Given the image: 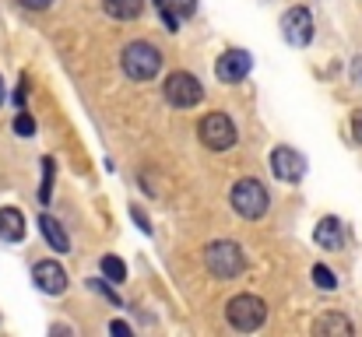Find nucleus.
<instances>
[{
  "mask_svg": "<svg viewBox=\"0 0 362 337\" xmlns=\"http://www.w3.org/2000/svg\"><path fill=\"white\" fill-rule=\"evenodd\" d=\"M204 267H208L215 278H222V281L240 278L243 267H246L243 246L233 242V239H215V242H208V246H204Z\"/></svg>",
  "mask_w": 362,
  "mask_h": 337,
  "instance_id": "obj_1",
  "label": "nucleus"
},
{
  "mask_svg": "<svg viewBox=\"0 0 362 337\" xmlns=\"http://www.w3.org/2000/svg\"><path fill=\"white\" fill-rule=\"evenodd\" d=\"M120 64H123V74H127L130 81H151V78L162 71V53H158V46L137 39V42H130V46L123 49Z\"/></svg>",
  "mask_w": 362,
  "mask_h": 337,
  "instance_id": "obj_2",
  "label": "nucleus"
},
{
  "mask_svg": "<svg viewBox=\"0 0 362 337\" xmlns=\"http://www.w3.org/2000/svg\"><path fill=\"white\" fill-rule=\"evenodd\" d=\"M229 201H233V208L240 211L243 218H250V222L264 218V215H267V208H271L267 187H264L260 179H253V176H246V179H240V183L233 187Z\"/></svg>",
  "mask_w": 362,
  "mask_h": 337,
  "instance_id": "obj_3",
  "label": "nucleus"
},
{
  "mask_svg": "<svg viewBox=\"0 0 362 337\" xmlns=\"http://www.w3.org/2000/svg\"><path fill=\"white\" fill-rule=\"evenodd\" d=\"M226 320H229V327H236L240 334H253V331L264 327L267 306H264V299H257V295H236V299H229V306H226Z\"/></svg>",
  "mask_w": 362,
  "mask_h": 337,
  "instance_id": "obj_4",
  "label": "nucleus"
},
{
  "mask_svg": "<svg viewBox=\"0 0 362 337\" xmlns=\"http://www.w3.org/2000/svg\"><path fill=\"white\" fill-rule=\"evenodd\" d=\"M162 95L173 110H194L204 99V85L190 74V71H173L162 85Z\"/></svg>",
  "mask_w": 362,
  "mask_h": 337,
  "instance_id": "obj_5",
  "label": "nucleus"
},
{
  "mask_svg": "<svg viewBox=\"0 0 362 337\" xmlns=\"http://www.w3.org/2000/svg\"><path fill=\"white\" fill-rule=\"evenodd\" d=\"M197 134H201V144L211 148V151H229L236 144V123L226 112H208L201 119Z\"/></svg>",
  "mask_w": 362,
  "mask_h": 337,
  "instance_id": "obj_6",
  "label": "nucleus"
},
{
  "mask_svg": "<svg viewBox=\"0 0 362 337\" xmlns=\"http://www.w3.org/2000/svg\"><path fill=\"white\" fill-rule=\"evenodd\" d=\"M281 35H285V42L296 46V49L310 46V42H313V14H310L306 7H288L285 18H281Z\"/></svg>",
  "mask_w": 362,
  "mask_h": 337,
  "instance_id": "obj_7",
  "label": "nucleus"
},
{
  "mask_svg": "<svg viewBox=\"0 0 362 337\" xmlns=\"http://www.w3.org/2000/svg\"><path fill=\"white\" fill-rule=\"evenodd\" d=\"M271 172L281 183H299L306 176V158L296 148H274L271 151Z\"/></svg>",
  "mask_w": 362,
  "mask_h": 337,
  "instance_id": "obj_8",
  "label": "nucleus"
},
{
  "mask_svg": "<svg viewBox=\"0 0 362 337\" xmlns=\"http://www.w3.org/2000/svg\"><path fill=\"white\" fill-rule=\"evenodd\" d=\"M250 67H253V57L246 49H226L218 57V64H215V78L222 85H236V81H243L250 74Z\"/></svg>",
  "mask_w": 362,
  "mask_h": 337,
  "instance_id": "obj_9",
  "label": "nucleus"
},
{
  "mask_svg": "<svg viewBox=\"0 0 362 337\" xmlns=\"http://www.w3.org/2000/svg\"><path fill=\"white\" fill-rule=\"evenodd\" d=\"M32 281L39 285V292L46 295H64L67 292V271L57 264V260H39L32 267Z\"/></svg>",
  "mask_w": 362,
  "mask_h": 337,
  "instance_id": "obj_10",
  "label": "nucleus"
},
{
  "mask_svg": "<svg viewBox=\"0 0 362 337\" xmlns=\"http://www.w3.org/2000/svg\"><path fill=\"white\" fill-rule=\"evenodd\" d=\"M313 334H320V337H352L356 334V327H352L349 317H341V313H327V317L313 320Z\"/></svg>",
  "mask_w": 362,
  "mask_h": 337,
  "instance_id": "obj_11",
  "label": "nucleus"
},
{
  "mask_svg": "<svg viewBox=\"0 0 362 337\" xmlns=\"http://www.w3.org/2000/svg\"><path fill=\"white\" fill-rule=\"evenodd\" d=\"M313 242L324 246V249H341V242H345L341 222H338V218H324V222L313 228Z\"/></svg>",
  "mask_w": 362,
  "mask_h": 337,
  "instance_id": "obj_12",
  "label": "nucleus"
},
{
  "mask_svg": "<svg viewBox=\"0 0 362 337\" xmlns=\"http://www.w3.org/2000/svg\"><path fill=\"white\" fill-rule=\"evenodd\" d=\"M0 239L4 242H21L25 239V215L18 208H0Z\"/></svg>",
  "mask_w": 362,
  "mask_h": 337,
  "instance_id": "obj_13",
  "label": "nucleus"
},
{
  "mask_svg": "<svg viewBox=\"0 0 362 337\" xmlns=\"http://www.w3.org/2000/svg\"><path fill=\"white\" fill-rule=\"evenodd\" d=\"M39 228H42V235H46V242L57 249V253H71V239H67V232H64V225L57 222V218H49V215H42L39 218Z\"/></svg>",
  "mask_w": 362,
  "mask_h": 337,
  "instance_id": "obj_14",
  "label": "nucleus"
},
{
  "mask_svg": "<svg viewBox=\"0 0 362 337\" xmlns=\"http://www.w3.org/2000/svg\"><path fill=\"white\" fill-rule=\"evenodd\" d=\"M103 7H106V14L117 18V21H134V18H141L144 0H103Z\"/></svg>",
  "mask_w": 362,
  "mask_h": 337,
  "instance_id": "obj_15",
  "label": "nucleus"
},
{
  "mask_svg": "<svg viewBox=\"0 0 362 337\" xmlns=\"http://www.w3.org/2000/svg\"><path fill=\"white\" fill-rule=\"evenodd\" d=\"M103 274H106V281H127V264H123L120 256H103Z\"/></svg>",
  "mask_w": 362,
  "mask_h": 337,
  "instance_id": "obj_16",
  "label": "nucleus"
},
{
  "mask_svg": "<svg viewBox=\"0 0 362 337\" xmlns=\"http://www.w3.org/2000/svg\"><path fill=\"white\" fill-rule=\"evenodd\" d=\"M53 158H42V187H39V201L42 204H49L53 197Z\"/></svg>",
  "mask_w": 362,
  "mask_h": 337,
  "instance_id": "obj_17",
  "label": "nucleus"
},
{
  "mask_svg": "<svg viewBox=\"0 0 362 337\" xmlns=\"http://www.w3.org/2000/svg\"><path fill=\"white\" fill-rule=\"evenodd\" d=\"M313 285H317V288H324V292H334V288H338V281H334L331 267H324V264H317V267H313Z\"/></svg>",
  "mask_w": 362,
  "mask_h": 337,
  "instance_id": "obj_18",
  "label": "nucleus"
},
{
  "mask_svg": "<svg viewBox=\"0 0 362 337\" xmlns=\"http://www.w3.org/2000/svg\"><path fill=\"white\" fill-rule=\"evenodd\" d=\"M14 134L32 137V134H35V119H32L28 112H18V116H14Z\"/></svg>",
  "mask_w": 362,
  "mask_h": 337,
  "instance_id": "obj_19",
  "label": "nucleus"
},
{
  "mask_svg": "<svg viewBox=\"0 0 362 337\" xmlns=\"http://www.w3.org/2000/svg\"><path fill=\"white\" fill-rule=\"evenodd\" d=\"M88 288H95V292H99V295H106V299H110L113 306H120V299H117V292H113V288H110L106 281H88Z\"/></svg>",
  "mask_w": 362,
  "mask_h": 337,
  "instance_id": "obj_20",
  "label": "nucleus"
},
{
  "mask_svg": "<svg viewBox=\"0 0 362 337\" xmlns=\"http://www.w3.org/2000/svg\"><path fill=\"white\" fill-rule=\"evenodd\" d=\"M173 7H176V14H180V18H194L197 0H173Z\"/></svg>",
  "mask_w": 362,
  "mask_h": 337,
  "instance_id": "obj_21",
  "label": "nucleus"
},
{
  "mask_svg": "<svg viewBox=\"0 0 362 337\" xmlns=\"http://www.w3.org/2000/svg\"><path fill=\"white\" fill-rule=\"evenodd\" d=\"M18 4H21V7H28V11H46L53 0H18Z\"/></svg>",
  "mask_w": 362,
  "mask_h": 337,
  "instance_id": "obj_22",
  "label": "nucleus"
},
{
  "mask_svg": "<svg viewBox=\"0 0 362 337\" xmlns=\"http://www.w3.org/2000/svg\"><path fill=\"white\" fill-rule=\"evenodd\" d=\"M110 334H113V337H117V334L127 337V334H130V324H123V320H113V324H110Z\"/></svg>",
  "mask_w": 362,
  "mask_h": 337,
  "instance_id": "obj_23",
  "label": "nucleus"
},
{
  "mask_svg": "<svg viewBox=\"0 0 362 337\" xmlns=\"http://www.w3.org/2000/svg\"><path fill=\"white\" fill-rule=\"evenodd\" d=\"M4 99H7V85H4V78H0V106H4Z\"/></svg>",
  "mask_w": 362,
  "mask_h": 337,
  "instance_id": "obj_24",
  "label": "nucleus"
},
{
  "mask_svg": "<svg viewBox=\"0 0 362 337\" xmlns=\"http://www.w3.org/2000/svg\"><path fill=\"white\" fill-rule=\"evenodd\" d=\"M359 74H362V64H359Z\"/></svg>",
  "mask_w": 362,
  "mask_h": 337,
  "instance_id": "obj_25",
  "label": "nucleus"
}]
</instances>
